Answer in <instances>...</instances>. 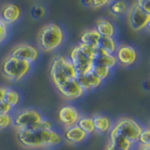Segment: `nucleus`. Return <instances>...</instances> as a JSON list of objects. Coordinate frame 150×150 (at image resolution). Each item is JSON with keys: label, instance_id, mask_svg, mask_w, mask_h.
Returning a JSON list of instances; mask_svg holds the SVG:
<instances>
[{"label": "nucleus", "instance_id": "1", "mask_svg": "<svg viewBox=\"0 0 150 150\" xmlns=\"http://www.w3.org/2000/svg\"><path fill=\"white\" fill-rule=\"evenodd\" d=\"M16 132L19 143L28 149L54 147L63 142L62 135L54 129L27 128L16 130Z\"/></svg>", "mask_w": 150, "mask_h": 150}, {"label": "nucleus", "instance_id": "2", "mask_svg": "<svg viewBox=\"0 0 150 150\" xmlns=\"http://www.w3.org/2000/svg\"><path fill=\"white\" fill-rule=\"evenodd\" d=\"M50 75L54 86L58 89L71 80H76L78 74L69 58L63 55H56L52 61Z\"/></svg>", "mask_w": 150, "mask_h": 150}, {"label": "nucleus", "instance_id": "3", "mask_svg": "<svg viewBox=\"0 0 150 150\" xmlns=\"http://www.w3.org/2000/svg\"><path fill=\"white\" fill-rule=\"evenodd\" d=\"M65 33L62 27L54 23H50L41 28L38 36V44L41 51L53 52L62 45Z\"/></svg>", "mask_w": 150, "mask_h": 150}, {"label": "nucleus", "instance_id": "4", "mask_svg": "<svg viewBox=\"0 0 150 150\" xmlns=\"http://www.w3.org/2000/svg\"><path fill=\"white\" fill-rule=\"evenodd\" d=\"M96 49L79 43L70 51L69 59L73 65L77 74H83L92 69L93 59Z\"/></svg>", "mask_w": 150, "mask_h": 150}, {"label": "nucleus", "instance_id": "5", "mask_svg": "<svg viewBox=\"0 0 150 150\" xmlns=\"http://www.w3.org/2000/svg\"><path fill=\"white\" fill-rule=\"evenodd\" d=\"M0 69L6 79L11 82H19L29 74L32 69V64L8 55L3 60Z\"/></svg>", "mask_w": 150, "mask_h": 150}, {"label": "nucleus", "instance_id": "6", "mask_svg": "<svg viewBox=\"0 0 150 150\" xmlns=\"http://www.w3.org/2000/svg\"><path fill=\"white\" fill-rule=\"evenodd\" d=\"M143 129L144 127L138 121L130 118V117H121V118L117 119L115 124H112V129L124 136L133 144H137L138 138Z\"/></svg>", "mask_w": 150, "mask_h": 150}, {"label": "nucleus", "instance_id": "7", "mask_svg": "<svg viewBox=\"0 0 150 150\" xmlns=\"http://www.w3.org/2000/svg\"><path fill=\"white\" fill-rule=\"evenodd\" d=\"M43 116L40 112L35 109H23L16 112L12 115V126L16 130L29 128L38 122H40Z\"/></svg>", "mask_w": 150, "mask_h": 150}, {"label": "nucleus", "instance_id": "8", "mask_svg": "<svg viewBox=\"0 0 150 150\" xmlns=\"http://www.w3.org/2000/svg\"><path fill=\"white\" fill-rule=\"evenodd\" d=\"M128 22L133 30H144L150 23V13L143 11L137 5L133 4L128 11Z\"/></svg>", "mask_w": 150, "mask_h": 150}, {"label": "nucleus", "instance_id": "9", "mask_svg": "<svg viewBox=\"0 0 150 150\" xmlns=\"http://www.w3.org/2000/svg\"><path fill=\"white\" fill-rule=\"evenodd\" d=\"M9 56L17 58L19 60L26 61V62L32 64L38 60L40 56V53L36 47L30 44L23 43L14 47L9 53Z\"/></svg>", "mask_w": 150, "mask_h": 150}, {"label": "nucleus", "instance_id": "10", "mask_svg": "<svg viewBox=\"0 0 150 150\" xmlns=\"http://www.w3.org/2000/svg\"><path fill=\"white\" fill-rule=\"evenodd\" d=\"M117 64L123 67H129L132 66L138 58V54L136 50L130 45H120L117 46V49L115 53Z\"/></svg>", "mask_w": 150, "mask_h": 150}, {"label": "nucleus", "instance_id": "11", "mask_svg": "<svg viewBox=\"0 0 150 150\" xmlns=\"http://www.w3.org/2000/svg\"><path fill=\"white\" fill-rule=\"evenodd\" d=\"M80 116H81V115H80L77 108L69 104L62 106L58 112L59 122L65 129L77 125Z\"/></svg>", "mask_w": 150, "mask_h": 150}, {"label": "nucleus", "instance_id": "12", "mask_svg": "<svg viewBox=\"0 0 150 150\" xmlns=\"http://www.w3.org/2000/svg\"><path fill=\"white\" fill-rule=\"evenodd\" d=\"M76 81L84 92L98 88V86H100V84L103 82L92 70L83 74H78Z\"/></svg>", "mask_w": 150, "mask_h": 150}, {"label": "nucleus", "instance_id": "13", "mask_svg": "<svg viewBox=\"0 0 150 150\" xmlns=\"http://www.w3.org/2000/svg\"><path fill=\"white\" fill-rule=\"evenodd\" d=\"M57 91L60 93V95L64 97L67 100H78L84 94V91L82 87L79 86L76 80H71L69 83H65L64 86L59 87Z\"/></svg>", "mask_w": 150, "mask_h": 150}, {"label": "nucleus", "instance_id": "14", "mask_svg": "<svg viewBox=\"0 0 150 150\" xmlns=\"http://www.w3.org/2000/svg\"><path fill=\"white\" fill-rule=\"evenodd\" d=\"M21 17V9L15 4H6L0 11V19L6 23H13Z\"/></svg>", "mask_w": 150, "mask_h": 150}, {"label": "nucleus", "instance_id": "15", "mask_svg": "<svg viewBox=\"0 0 150 150\" xmlns=\"http://www.w3.org/2000/svg\"><path fill=\"white\" fill-rule=\"evenodd\" d=\"M87 134L84 131L80 129L77 125L69 127L65 129L64 138L70 144H78L83 142L87 138Z\"/></svg>", "mask_w": 150, "mask_h": 150}, {"label": "nucleus", "instance_id": "16", "mask_svg": "<svg viewBox=\"0 0 150 150\" xmlns=\"http://www.w3.org/2000/svg\"><path fill=\"white\" fill-rule=\"evenodd\" d=\"M93 64L102 65L112 69V68H115L116 66L117 61L115 54H110L100 50V48H97L95 51V54H94Z\"/></svg>", "mask_w": 150, "mask_h": 150}, {"label": "nucleus", "instance_id": "17", "mask_svg": "<svg viewBox=\"0 0 150 150\" xmlns=\"http://www.w3.org/2000/svg\"><path fill=\"white\" fill-rule=\"evenodd\" d=\"M109 144L112 146L122 150H132L134 147V144L132 143L129 142L124 136L115 132L114 129H111L109 131Z\"/></svg>", "mask_w": 150, "mask_h": 150}, {"label": "nucleus", "instance_id": "18", "mask_svg": "<svg viewBox=\"0 0 150 150\" xmlns=\"http://www.w3.org/2000/svg\"><path fill=\"white\" fill-rule=\"evenodd\" d=\"M94 127L95 131L98 133H106L109 132L112 128V120L106 115H96L93 116Z\"/></svg>", "mask_w": 150, "mask_h": 150}, {"label": "nucleus", "instance_id": "19", "mask_svg": "<svg viewBox=\"0 0 150 150\" xmlns=\"http://www.w3.org/2000/svg\"><path fill=\"white\" fill-rule=\"evenodd\" d=\"M100 39V34L96 29L84 31L81 38H80V43L84 44L92 49H97L98 46V40Z\"/></svg>", "mask_w": 150, "mask_h": 150}, {"label": "nucleus", "instance_id": "20", "mask_svg": "<svg viewBox=\"0 0 150 150\" xmlns=\"http://www.w3.org/2000/svg\"><path fill=\"white\" fill-rule=\"evenodd\" d=\"M96 30L100 37H114L115 34L114 25L105 19H100L97 21Z\"/></svg>", "mask_w": 150, "mask_h": 150}, {"label": "nucleus", "instance_id": "21", "mask_svg": "<svg viewBox=\"0 0 150 150\" xmlns=\"http://www.w3.org/2000/svg\"><path fill=\"white\" fill-rule=\"evenodd\" d=\"M98 48L110 54H115L117 49V43L114 37H100Z\"/></svg>", "mask_w": 150, "mask_h": 150}, {"label": "nucleus", "instance_id": "22", "mask_svg": "<svg viewBox=\"0 0 150 150\" xmlns=\"http://www.w3.org/2000/svg\"><path fill=\"white\" fill-rule=\"evenodd\" d=\"M109 9L112 14L115 16H122L128 12L129 7L125 0H115L112 1L109 7Z\"/></svg>", "mask_w": 150, "mask_h": 150}, {"label": "nucleus", "instance_id": "23", "mask_svg": "<svg viewBox=\"0 0 150 150\" xmlns=\"http://www.w3.org/2000/svg\"><path fill=\"white\" fill-rule=\"evenodd\" d=\"M21 100H22V97L20 93L16 91L15 89L7 88V91L4 98V101H6L8 104L11 105L12 108H15L20 104Z\"/></svg>", "mask_w": 150, "mask_h": 150}, {"label": "nucleus", "instance_id": "24", "mask_svg": "<svg viewBox=\"0 0 150 150\" xmlns=\"http://www.w3.org/2000/svg\"><path fill=\"white\" fill-rule=\"evenodd\" d=\"M77 126L80 129H82L87 135L95 132V127H94L93 117L92 116H80L77 122Z\"/></svg>", "mask_w": 150, "mask_h": 150}, {"label": "nucleus", "instance_id": "25", "mask_svg": "<svg viewBox=\"0 0 150 150\" xmlns=\"http://www.w3.org/2000/svg\"><path fill=\"white\" fill-rule=\"evenodd\" d=\"M92 71L95 73L97 76L103 80H106L107 78H109L112 74V69L105 67V66L102 65H97V64H93L92 66Z\"/></svg>", "mask_w": 150, "mask_h": 150}, {"label": "nucleus", "instance_id": "26", "mask_svg": "<svg viewBox=\"0 0 150 150\" xmlns=\"http://www.w3.org/2000/svg\"><path fill=\"white\" fill-rule=\"evenodd\" d=\"M45 13H46V11H45L44 7L41 6V5H39V4L34 5L30 11L31 16L34 19H36V20L42 19L45 16Z\"/></svg>", "mask_w": 150, "mask_h": 150}, {"label": "nucleus", "instance_id": "27", "mask_svg": "<svg viewBox=\"0 0 150 150\" xmlns=\"http://www.w3.org/2000/svg\"><path fill=\"white\" fill-rule=\"evenodd\" d=\"M137 144L143 145V146H150V132L148 128H144L141 132Z\"/></svg>", "mask_w": 150, "mask_h": 150}, {"label": "nucleus", "instance_id": "28", "mask_svg": "<svg viewBox=\"0 0 150 150\" xmlns=\"http://www.w3.org/2000/svg\"><path fill=\"white\" fill-rule=\"evenodd\" d=\"M12 126V115L4 114L0 115V130L5 129Z\"/></svg>", "mask_w": 150, "mask_h": 150}, {"label": "nucleus", "instance_id": "29", "mask_svg": "<svg viewBox=\"0 0 150 150\" xmlns=\"http://www.w3.org/2000/svg\"><path fill=\"white\" fill-rule=\"evenodd\" d=\"M8 34V25H6V23L0 19V43H2V42L6 40Z\"/></svg>", "mask_w": 150, "mask_h": 150}, {"label": "nucleus", "instance_id": "30", "mask_svg": "<svg viewBox=\"0 0 150 150\" xmlns=\"http://www.w3.org/2000/svg\"><path fill=\"white\" fill-rule=\"evenodd\" d=\"M13 110V108L8 105L6 101H0V115H4V114H11V112Z\"/></svg>", "mask_w": 150, "mask_h": 150}, {"label": "nucleus", "instance_id": "31", "mask_svg": "<svg viewBox=\"0 0 150 150\" xmlns=\"http://www.w3.org/2000/svg\"><path fill=\"white\" fill-rule=\"evenodd\" d=\"M149 1L150 0H136L135 5H137L139 8H141L143 11L150 13V8H149Z\"/></svg>", "mask_w": 150, "mask_h": 150}, {"label": "nucleus", "instance_id": "32", "mask_svg": "<svg viewBox=\"0 0 150 150\" xmlns=\"http://www.w3.org/2000/svg\"><path fill=\"white\" fill-rule=\"evenodd\" d=\"M111 0H93L92 1V7L98 8H101L103 6H105L108 3H109Z\"/></svg>", "mask_w": 150, "mask_h": 150}, {"label": "nucleus", "instance_id": "33", "mask_svg": "<svg viewBox=\"0 0 150 150\" xmlns=\"http://www.w3.org/2000/svg\"><path fill=\"white\" fill-rule=\"evenodd\" d=\"M6 91H7V87L0 86V101L4 100V98H5V94H6Z\"/></svg>", "mask_w": 150, "mask_h": 150}, {"label": "nucleus", "instance_id": "34", "mask_svg": "<svg viewBox=\"0 0 150 150\" xmlns=\"http://www.w3.org/2000/svg\"><path fill=\"white\" fill-rule=\"evenodd\" d=\"M82 4L86 7H92V1L93 0H81Z\"/></svg>", "mask_w": 150, "mask_h": 150}, {"label": "nucleus", "instance_id": "35", "mask_svg": "<svg viewBox=\"0 0 150 150\" xmlns=\"http://www.w3.org/2000/svg\"><path fill=\"white\" fill-rule=\"evenodd\" d=\"M132 150H134V149H132ZM136 150H150V146H143V145L138 144V147Z\"/></svg>", "mask_w": 150, "mask_h": 150}, {"label": "nucleus", "instance_id": "36", "mask_svg": "<svg viewBox=\"0 0 150 150\" xmlns=\"http://www.w3.org/2000/svg\"><path fill=\"white\" fill-rule=\"evenodd\" d=\"M105 150H122V149L116 148V147H115V146H112V144H107V146H106V149H105Z\"/></svg>", "mask_w": 150, "mask_h": 150}]
</instances>
